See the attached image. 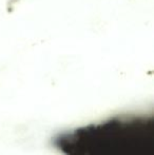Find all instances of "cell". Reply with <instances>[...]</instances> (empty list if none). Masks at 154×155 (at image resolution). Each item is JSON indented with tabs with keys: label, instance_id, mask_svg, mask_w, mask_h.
<instances>
[{
	"label": "cell",
	"instance_id": "1",
	"mask_svg": "<svg viewBox=\"0 0 154 155\" xmlns=\"http://www.w3.org/2000/svg\"><path fill=\"white\" fill-rule=\"evenodd\" d=\"M62 155H154L153 115L121 114L57 134Z\"/></svg>",
	"mask_w": 154,
	"mask_h": 155
}]
</instances>
